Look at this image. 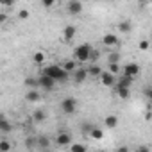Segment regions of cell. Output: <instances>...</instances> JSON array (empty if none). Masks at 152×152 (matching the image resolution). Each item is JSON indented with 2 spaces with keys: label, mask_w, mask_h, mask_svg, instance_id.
<instances>
[{
  "label": "cell",
  "mask_w": 152,
  "mask_h": 152,
  "mask_svg": "<svg viewBox=\"0 0 152 152\" xmlns=\"http://www.w3.org/2000/svg\"><path fill=\"white\" fill-rule=\"evenodd\" d=\"M41 73H45V75H48V77H52L56 83H66V81L70 79V73H68L66 70H63L61 64H56V63L45 66Z\"/></svg>",
  "instance_id": "6da1fadb"
},
{
  "label": "cell",
  "mask_w": 152,
  "mask_h": 152,
  "mask_svg": "<svg viewBox=\"0 0 152 152\" xmlns=\"http://www.w3.org/2000/svg\"><path fill=\"white\" fill-rule=\"evenodd\" d=\"M93 47L90 45V43H83V45H79V47H75L73 48V59L77 61L79 64H84V63H88V56H90V50H91Z\"/></svg>",
  "instance_id": "7a4b0ae2"
},
{
  "label": "cell",
  "mask_w": 152,
  "mask_h": 152,
  "mask_svg": "<svg viewBox=\"0 0 152 152\" xmlns=\"http://www.w3.org/2000/svg\"><path fill=\"white\" fill-rule=\"evenodd\" d=\"M61 111L64 115H73L75 111H77V100H75L73 97H66L61 100Z\"/></svg>",
  "instance_id": "3957f363"
},
{
  "label": "cell",
  "mask_w": 152,
  "mask_h": 152,
  "mask_svg": "<svg viewBox=\"0 0 152 152\" xmlns=\"http://www.w3.org/2000/svg\"><path fill=\"white\" fill-rule=\"evenodd\" d=\"M84 6L81 0H68V4H66V13L72 15V16H79L83 13Z\"/></svg>",
  "instance_id": "277c9868"
},
{
  "label": "cell",
  "mask_w": 152,
  "mask_h": 152,
  "mask_svg": "<svg viewBox=\"0 0 152 152\" xmlns=\"http://www.w3.org/2000/svg\"><path fill=\"white\" fill-rule=\"evenodd\" d=\"M72 77H73V83L75 84H83L88 77H90V75H88V72H86V66H77V68H75L73 72H72Z\"/></svg>",
  "instance_id": "5b68a950"
},
{
  "label": "cell",
  "mask_w": 152,
  "mask_h": 152,
  "mask_svg": "<svg viewBox=\"0 0 152 152\" xmlns=\"http://www.w3.org/2000/svg\"><path fill=\"white\" fill-rule=\"evenodd\" d=\"M99 79H100V84H102V86L111 88V86H115V83H116V75L111 73V72H107V70H102L100 75H99Z\"/></svg>",
  "instance_id": "8992f818"
},
{
  "label": "cell",
  "mask_w": 152,
  "mask_h": 152,
  "mask_svg": "<svg viewBox=\"0 0 152 152\" xmlns=\"http://www.w3.org/2000/svg\"><path fill=\"white\" fill-rule=\"evenodd\" d=\"M56 84H57V83H56L52 77L45 75V73H41L39 77H38V86H39V88H43V90H47V91L54 90V88H56Z\"/></svg>",
  "instance_id": "52a82bcc"
},
{
  "label": "cell",
  "mask_w": 152,
  "mask_h": 152,
  "mask_svg": "<svg viewBox=\"0 0 152 152\" xmlns=\"http://www.w3.org/2000/svg\"><path fill=\"white\" fill-rule=\"evenodd\" d=\"M120 73H125V75H131V77H138V75L141 73V68L138 63H125L122 66V72Z\"/></svg>",
  "instance_id": "ba28073f"
},
{
  "label": "cell",
  "mask_w": 152,
  "mask_h": 152,
  "mask_svg": "<svg viewBox=\"0 0 152 152\" xmlns=\"http://www.w3.org/2000/svg\"><path fill=\"white\" fill-rule=\"evenodd\" d=\"M54 141H56L57 147H68V145L72 143V134L66 132V131H63V132H59V134L54 138Z\"/></svg>",
  "instance_id": "9c48e42d"
},
{
  "label": "cell",
  "mask_w": 152,
  "mask_h": 152,
  "mask_svg": "<svg viewBox=\"0 0 152 152\" xmlns=\"http://www.w3.org/2000/svg\"><path fill=\"white\" fill-rule=\"evenodd\" d=\"M132 83H134V77H131V75H125V73H122L120 77H116V83H115V86L131 88V86H132Z\"/></svg>",
  "instance_id": "30bf717a"
},
{
  "label": "cell",
  "mask_w": 152,
  "mask_h": 152,
  "mask_svg": "<svg viewBox=\"0 0 152 152\" xmlns=\"http://www.w3.org/2000/svg\"><path fill=\"white\" fill-rule=\"evenodd\" d=\"M118 41H120L118 36L113 34V32H107V34H104V38H102V43H104L106 47H109V48H111V47H116Z\"/></svg>",
  "instance_id": "8fae6325"
},
{
  "label": "cell",
  "mask_w": 152,
  "mask_h": 152,
  "mask_svg": "<svg viewBox=\"0 0 152 152\" xmlns=\"http://www.w3.org/2000/svg\"><path fill=\"white\" fill-rule=\"evenodd\" d=\"M75 34H77V29H75V25H66L63 29V39L64 41H72L75 38Z\"/></svg>",
  "instance_id": "7c38bea8"
},
{
  "label": "cell",
  "mask_w": 152,
  "mask_h": 152,
  "mask_svg": "<svg viewBox=\"0 0 152 152\" xmlns=\"http://www.w3.org/2000/svg\"><path fill=\"white\" fill-rule=\"evenodd\" d=\"M25 100H27V102H39V100H41V93L38 91V88H31V90L25 93Z\"/></svg>",
  "instance_id": "4fadbf2b"
},
{
  "label": "cell",
  "mask_w": 152,
  "mask_h": 152,
  "mask_svg": "<svg viewBox=\"0 0 152 152\" xmlns=\"http://www.w3.org/2000/svg\"><path fill=\"white\" fill-rule=\"evenodd\" d=\"M36 148H38V150H48V148H50V138H47V136H38V138H36Z\"/></svg>",
  "instance_id": "5bb4252c"
},
{
  "label": "cell",
  "mask_w": 152,
  "mask_h": 152,
  "mask_svg": "<svg viewBox=\"0 0 152 152\" xmlns=\"http://www.w3.org/2000/svg\"><path fill=\"white\" fill-rule=\"evenodd\" d=\"M47 120V113H45V109H34L32 111V122H36V124H43Z\"/></svg>",
  "instance_id": "9a60e30c"
},
{
  "label": "cell",
  "mask_w": 152,
  "mask_h": 152,
  "mask_svg": "<svg viewBox=\"0 0 152 152\" xmlns=\"http://www.w3.org/2000/svg\"><path fill=\"white\" fill-rule=\"evenodd\" d=\"M77 66H79V63L75 61V59H66V61H63V63H61V68H63V70H66L68 73H72Z\"/></svg>",
  "instance_id": "2e32d148"
},
{
  "label": "cell",
  "mask_w": 152,
  "mask_h": 152,
  "mask_svg": "<svg viewBox=\"0 0 152 152\" xmlns=\"http://www.w3.org/2000/svg\"><path fill=\"white\" fill-rule=\"evenodd\" d=\"M104 125H106L107 129H115V127L118 125V116H116V115H107V116L104 118Z\"/></svg>",
  "instance_id": "e0dca14e"
},
{
  "label": "cell",
  "mask_w": 152,
  "mask_h": 152,
  "mask_svg": "<svg viewBox=\"0 0 152 152\" xmlns=\"http://www.w3.org/2000/svg\"><path fill=\"white\" fill-rule=\"evenodd\" d=\"M88 134H90V138H93V140H102V138H104V131H102L100 127H97V125H91V129L88 131Z\"/></svg>",
  "instance_id": "ac0fdd59"
},
{
  "label": "cell",
  "mask_w": 152,
  "mask_h": 152,
  "mask_svg": "<svg viewBox=\"0 0 152 152\" xmlns=\"http://www.w3.org/2000/svg\"><path fill=\"white\" fill-rule=\"evenodd\" d=\"M86 72H88V75H91V77H99L100 72H102V68L97 63H91L90 66H86Z\"/></svg>",
  "instance_id": "d6986e66"
},
{
  "label": "cell",
  "mask_w": 152,
  "mask_h": 152,
  "mask_svg": "<svg viewBox=\"0 0 152 152\" xmlns=\"http://www.w3.org/2000/svg\"><path fill=\"white\" fill-rule=\"evenodd\" d=\"M118 31H120L122 34H129V32L132 31V25H131V22H129V20H124V22H120V23H118Z\"/></svg>",
  "instance_id": "ffe728a7"
},
{
  "label": "cell",
  "mask_w": 152,
  "mask_h": 152,
  "mask_svg": "<svg viewBox=\"0 0 152 152\" xmlns=\"http://www.w3.org/2000/svg\"><path fill=\"white\" fill-rule=\"evenodd\" d=\"M107 72H111V73H115V75H120L122 64H120V63H107Z\"/></svg>",
  "instance_id": "44dd1931"
},
{
  "label": "cell",
  "mask_w": 152,
  "mask_h": 152,
  "mask_svg": "<svg viewBox=\"0 0 152 152\" xmlns=\"http://www.w3.org/2000/svg\"><path fill=\"white\" fill-rule=\"evenodd\" d=\"M68 148H70L72 152H86V150H88V147H86V145H83V143H73V145L70 143V145H68Z\"/></svg>",
  "instance_id": "7402d4cb"
},
{
  "label": "cell",
  "mask_w": 152,
  "mask_h": 152,
  "mask_svg": "<svg viewBox=\"0 0 152 152\" xmlns=\"http://www.w3.org/2000/svg\"><path fill=\"white\" fill-rule=\"evenodd\" d=\"M0 131H2V132H11L13 131V124L7 118H4L2 122H0Z\"/></svg>",
  "instance_id": "603a6c76"
},
{
  "label": "cell",
  "mask_w": 152,
  "mask_h": 152,
  "mask_svg": "<svg viewBox=\"0 0 152 152\" xmlns=\"http://www.w3.org/2000/svg\"><path fill=\"white\" fill-rule=\"evenodd\" d=\"M99 57H100V50L91 48V50H90V56H88V63H97Z\"/></svg>",
  "instance_id": "cb8c5ba5"
},
{
  "label": "cell",
  "mask_w": 152,
  "mask_h": 152,
  "mask_svg": "<svg viewBox=\"0 0 152 152\" xmlns=\"http://www.w3.org/2000/svg\"><path fill=\"white\" fill-rule=\"evenodd\" d=\"M32 61H34L36 64H43V63H45V52H41V50L34 52V56H32Z\"/></svg>",
  "instance_id": "d4e9b609"
},
{
  "label": "cell",
  "mask_w": 152,
  "mask_h": 152,
  "mask_svg": "<svg viewBox=\"0 0 152 152\" xmlns=\"http://www.w3.org/2000/svg\"><path fill=\"white\" fill-rule=\"evenodd\" d=\"M116 91H118V97L120 99H129V95H131V91H129V88H122V86H116Z\"/></svg>",
  "instance_id": "484cf974"
},
{
  "label": "cell",
  "mask_w": 152,
  "mask_h": 152,
  "mask_svg": "<svg viewBox=\"0 0 152 152\" xmlns=\"http://www.w3.org/2000/svg\"><path fill=\"white\" fill-rule=\"evenodd\" d=\"M11 148H13V145L9 143V140H0V152H7Z\"/></svg>",
  "instance_id": "4316f807"
},
{
  "label": "cell",
  "mask_w": 152,
  "mask_h": 152,
  "mask_svg": "<svg viewBox=\"0 0 152 152\" xmlns=\"http://www.w3.org/2000/svg\"><path fill=\"white\" fill-rule=\"evenodd\" d=\"M107 63H120V54L109 50V54H107Z\"/></svg>",
  "instance_id": "83f0119b"
},
{
  "label": "cell",
  "mask_w": 152,
  "mask_h": 152,
  "mask_svg": "<svg viewBox=\"0 0 152 152\" xmlns=\"http://www.w3.org/2000/svg\"><path fill=\"white\" fill-rule=\"evenodd\" d=\"M23 83H25V86H29V88H39V86H38V79H34V77H27Z\"/></svg>",
  "instance_id": "f1b7e54d"
},
{
  "label": "cell",
  "mask_w": 152,
  "mask_h": 152,
  "mask_svg": "<svg viewBox=\"0 0 152 152\" xmlns=\"http://www.w3.org/2000/svg\"><path fill=\"white\" fill-rule=\"evenodd\" d=\"M138 48H140L141 52H147V50L150 48V43H148V39H141V41L138 43Z\"/></svg>",
  "instance_id": "f546056e"
},
{
  "label": "cell",
  "mask_w": 152,
  "mask_h": 152,
  "mask_svg": "<svg viewBox=\"0 0 152 152\" xmlns=\"http://www.w3.org/2000/svg\"><path fill=\"white\" fill-rule=\"evenodd\" d=\"M29 16H31L29 9H20V11H18V18H20V20H29Z\"/></svg>",
  "instance_id": "4dcf8cb0"
},
{
  "label": "cell",
  "mask_w": 152,
  "mask_h": 152,
  "mask_svg": "<svg viewBox=\"0 0 152 152\" xmlns=\"http://www.w3.org/2000/svg\"><path fill=\"white\" fill-rule=\"evenodd\" d=\"M0 6H2V7H13L15 0H0Z\"/></svg>",
  "instance_id": "1f68e13d"
},
{
  "label": "cell",
  "mask_w": 152,
  "mask_h": 152,
  "mask_svg": "<svg viewBox=\"0 0 152 152\" xmlns=\"http://www.w3.org/2000/svg\"><path fill=\"white\" fill-rule=\"evenodd\" d=\"M7 20H9V15H7V13H4V11H0V25H4Z\"/></svg>",
  "instance_id": "d6a6232c"
},
{
  "label": "cell",
  "mask_w": 152,
  "mask_h": 152,
  "mask_svg": "<svg viewBox=\"0 0 152 152\" xmlns=\"http://www.w3.org/2000/svg\"><path fill=\"white\" fill-rule=\"evenodd\" d=\"M143 95H145V99H147V100H150V99H152V88H150V86H147V88L143 90Z\"/></svg>",
  "instance_id": "836d02e7"
},
{
  "label": "cell",
  "mask_w": 152,
  "mask_h": 152,
  "mask_svg": "<svg viewBox=\"0 0 152 152\" xmlns=\"http://www.w3.org/2000/svg\"><path fill=\"white\" fill-rule=\"evenodd\" d=\"M41 4H43V7H52L56 4V0H41Z\"/></svg>",
  "instance_id": "e575fe53"
},
{
  "label": "cell",
  "mask_w": 152,
  "mask_h": 152,
  "mask_svg": "<svg viewBox=\"0 0 152 152\" xmlns=\"http://www.w3.org/2000/svg\"><path fill=\"white\" fill-rule=\"evenodd\" d=\"M27 147H29V148L36 147V138H29V140H27Z\"/></svg>",
  "instance_id": "d590c367"
},
{
  "label": "cell",
  "mask_w": 152,
  "mask_h": 152,
  "mask_svg": "<svg viewBox=\"0 0 152 152\" xmlns=\"http://www.w3.org/2000/svg\"><path fill=\"white\" fill-rule=\"evenodd\" d=\"M150 147H138V152H148Z\"/></svg>",
  "instance_id": "8d00e7d4"
},
{
  "label": "cell",
  "mask_w": 152,
  "mask_h": 152,
  "mask_svg": "<svg viewBox=\"0 0 152 152\" xmlns=\"http://www.w3.org/2000/svg\"><path fill=\"white\" fill-rule=\"evenodd\" d=\"M148 2H150V0H138V4H140V6H147Z\"/></svg>",
  "instance_id": "74e56055"
},
{
  "label": "cell",
  "mask_w": 152,
  "mask_h": 152,
  "mask_svg": "<svg viewBox=\"0 0 152 152\" xmlns=\"http://www.w3.org/2000/svg\"><path fill=\"white\" fill-rule=\"evenodd\" d=\"M4 118H6V116H4V115H0V122H2V120H4Z\"/></svg>",
  "instance_id": "f35d334b"
}]
</instances>
